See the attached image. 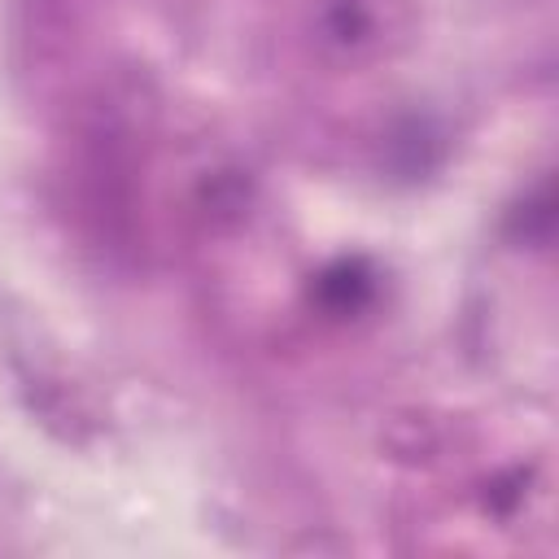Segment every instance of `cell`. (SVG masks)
I'll list each match as a JSON object with an SVG mask.
<instances>
[{"label":"cell","instance_id":"obj_1","mask_svg":"<svg viewBox=\"0 0 559 559\" xmlns=\"http://www.w3.org/2000/svg\"><path fill=\"white\" fill-rule=\"evenodd\" d=\"M406 0H323L319 35L349 61L380 57L393 39H406Z\"/></svg>","mask_w":559,"mask_h":559},{"label":"cell","instance_id":"obj_2","mask_svg":"<svg viewBox=\"0 0 559 559\" xmlns=\"http://www.w3.org/2000/svg\"><path fill=\"white\" fill-rule=\"evenodd\" d=\"M319 297L328 310L345 314V310H358L367 297H371V275L358 266V262H336L332 271H323L319 280Z\"/></svg>","mask_w":559,"mask_h":559}]
</instances>
